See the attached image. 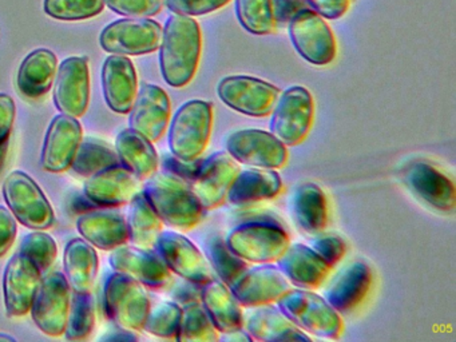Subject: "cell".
<instances>
[{"instance_id": "cell-2", "label": "cell", "mask_w": 456, "mask_h": 342, "mask_svg": "<svg viewBox=\"0 0 456 342\" xmlns=\"http://www.w3.org/2000/svg\"><path fill=\"white\" fill-rule=\"evenodd\" d=\"M142 192L162 222L173 229L188 232L202 221L204 208L188 182L169 171L153 174Z\"/></svg>"}, {"instance_id": "cell-34", "label": "cell", "mask_w": 456, "mask_h": 342, "mask_svg": "<svg viewBox=\"0 0 456 342\" xmlns=\"http://www.w3.org/2000/svg\"><path fill=\"white\" fill-rule=\"evenodd\" d=\"M292 210L298 226L309 234H319L327 226V198L317 184L308 182L295 190Z\"/></svg>"}, {"instance_id": "cell-35", "label": "cell", "mask_w": 456, "mask_h": 342, "mask_svg": "<svg viewBox=\"0 0 456 342\" xmlns=\"http://www.w3.org/2000/svg\"><path fill=\"white\" fill-rule=\"evenodd\" d=\"M164 222L154 210L143 192H138L130 200L129 240L133 245L142 248H153L156 246L159 235L161 234Z\"/></svg>"}, {"instance_id": "cell-13", "label": "cell", "mask_w": 456, "mask_h": 342, "mask_svg": "<svg viewBox=\"0 0 456 342\" xmlns=\"http://www.w3.org/2000/svg\"><path fill=\"white\" fill-rule=\"evenodd\" d=\"M239 171V165L228 151L215 152L200 162L189 186L204 211L215 210L225 202Z\"/></svg>"}, {"instance_id": "cell-42", "label": "cell", "mask_w": 456, "mask_h": 342, "mask_svg": "<svg viewBox=\"0 0 456 342\" xmlns=\"http://www.w3.org/2000/svg\"><path fill=\"white\" fill-rule=\"evenodd\" d=\"M183 307L177 302H159L153 309L149 310L142 330L161 338H175L180 326Z\"/></svg>"}, {"instance_id": "cell-33", "label": "cell", "mask_w": 456, "mask_h": 342, "mask_svg": "<svg viewBox=\"0 0 456 342\" xmlns=\"http://www.w3.org/2000/svg\"><path fill=\"white\" fill-rule=\"evenodd\" d=\"M63 264L66 280L74 291L85 293L92 290L97 278L100 259L97 251L87 240L81 238L71 240L66 246Z\"/></svg>"}, {"instance_id": "cell-53", "label": "cell", "mask_w": 456, "mask_h": 342, "mask_svg": "<svg viewBox=\"0 0 456 342\" xmlns=\"http://www.w3.org/2000/svg\"><path fill=\"white\" fill-rule=\"evenodd\" d=\"M102 339H137V337L133 336L132 331L130 330H125V329H122L121 333L114 334V336H105Z\"/></svg>"}, {"instance_id": "cell-24", "label": "cell", "mask_w": 456, "mask_h": 342, "mask_svg": "<svg viewBox=\"0 0 456 342\" xmlns=\"http://www.w3.org/2000/svg\"><path fill=\"white\" fill-rule=\"evenodd\" d=\"M102 90L106 104L117 114H129L138 93L134 64L125 55H110L102 66Z\"/></svg>"}, {"instance_id": "cell-26", "label": "cell", "mask_w": 456, "mask_h": 342, "mask_svg": "<svg viewBox=\"0 0 456 342\" xmlns=\"http://www.w3.org/2000/svg\"><path fill=\"white\" fill-rule=\"evenodd\" d=\"M244 329L257 341H311L280 307L271 304L255 306L244 313Z\"/></svg>"}, {"instance_id": "cell-9", "label": "cell", "mask_w": 456, "mask_h": 342, "mask_svg": "<svg viewBox=\"0 0 456 342\" xmlns=\"http://www.w3.org/2000/svg\"><path fill=\"white\" fill-rule=\"evenodd\" d=\"M162 27L149 18L119 19L100 35L101 47L114 55H145L159 50Z\"/></svg>"}, {"instance_id": "cell-7", "label": "cell", "mask_w": 456, "mask_h": 342, "mask_svg": "<svg viewBox=\"0 0 456 342\" xmlns=\"http://www.w3.org/2000/svg\"><path fill=\"white\" fill-rule=\"evenodd\" d=\"M105 306L109 318L119 328L141 331L151 310V299L143 285L116 272L106 281Z\"/></svg>"}, {"instance_id": "cell-16", "label": "cell", "mask_w": 456, "mask_h": 342, "mask_svg": "<svg viewBox=\"0 0 456 342\" xmlns=\"http://www.w3.org/2000/svg\"><path fill=\"white\" fill-rule=\"evenodd\" d=\"M54 103L62 114L81 118L90 103L89 59L71 56L58 69L55 79Z\"/></svg>"}, {"instance_id": "cell-39", "label": "cell", "mask_w": 456, "mask_h": 342, "mask_svg": "<svg viewBox=\"0 0 456 342\" xmlns=\"http://www.w3.org/2000/svg\"><path fill=\"white\" fill-rule=\"evenodd\" d=\"M95 328V302L90 291H74L66 322L65 336L69 341L89 338Z\"/></svg>"}, {"instance_id": "cell-28", "label": "cell", "mask_w": 456, "mask_h": 342, "mask_svg": "<svg viewBox=\"0 0 456 342\" xmlns=\"http://www.w3.org/2000/svg\"><path fill=\"white\" fill-rule=\"evenodd\" d=\"M201 304L221 333L244 328V310L232 289L217 278L201 286Z\"/></svg>"}, {"instance_id": "cell-15", "label": "cell", "mask_w": 456, "mask_h": 342, "mask_svg": "<svg viewBox=\"0 0 456 342\" xmlns=\"http://www.w3.org/2000/svg\"><path fill=\"white\" fill-rule=\"evenodd\" d=\"M154 248L170 272L183 280L197 285H204L212 280L209 261L185 235L175 232H161Z\"/></svg>"}, {"instance_id": "cell-52", "label": "cell", "mask_w": 456, "mask_h": 342, "mask_svg": "<svg viewBox=\"0 0 456 342\" xmlns=\"http://www.w3.org/2000/svg\"><path fill=\"white\" fill-rule=\"evenodd\" d=\"M220 339H223V341L232 342L253 341L252 337H250V334L248 333L244 328L237 329V330L233 331H226V333H223Z\"/></svg>"}, {"instance_id": "cell-4", "label": "cell", "mask_w": 456, "mask_h": 342, "mask_svg": "<svg viewBox=\"0 0 456 342\" xmlns=\"http://www.w3.org/2000/svg\"><path fill=\"white\" fill-rule=\"evenodd\" d=\"M277 304L303 331L327 339L338 338L343 333L340 313L327 299L308 289H289Z\"/></svg>"}, {"instance_id": "cell-55", "label": "cell", "mask_w": 456, "mask_h": 342, "mask_svg": "<svg viewBox=\"0 0 456 342\" xmlns=\"http://www.w3.org/2000/svg\"><path fill=\"white\" fill-rule=\"evenodd\" d=\"M0 341H17V339L12 336H9V334L0 333Z\"/></svg>"}, {"instance_id": "cell-48", "label": "cell", "mask_w": 456, "mask_h": 342, "mask_svg": "<svg viewBox=\"0 0 456 342\" xmlns=\"http://www.w3.org/2000/svg\"><path fill=\"white\" fill-rule=\"evenodd\" d=\"M15 114L17 107L14 99L9 94L0 93V143L10 139L14 127Z\"/></svg>"}, {"instance_id": "cell-14", "label": "cell", "mask_w": 456, "mask_h": 342, "mask_svg": "<svg viewBox=\"0 0 456 342\" xmlns=\"http://www.w3.org/2000/svg\"><path fill=\"white\" fill-rule=\"evenodd\" d=\"M226 149L236 162L261 168H281L288 160L287 146L272 133L245 128L232 134Z\"/></svg>"}, {"instance_id": "cell-11", "label": "cell", "mask_w": 456, "mask_h": 342, "mask_svg": "<svg viewBox=\"0 0 456 342\" xmlns=\"http://www.w3.org/2000/svg\"><path fill=\"white\" fill-rule=\"evenodd\" d=\"M217 94L231 109L249 117L261 118L272 114L281 91L258 77L232 75L218 83Z\"/></svg>"}, {"instance_id": "cell-49", "label": "cell", "mask_w": 456, "mask_h": 342, "mask_svg": "<svg viewBox=\"0 0 456 342\" xmlns=\"http://www.w3.org/2000/svg\"><path fill=\"white\" fill-rule=\"evenodd\" d=\"M309 8L324 19H338L348 11L351 0H305Z\"/></svg>"}, {"instance_id": "cell-8", "label": "cell", "mask_w": 456, "mask_h": 342, "mask_svg": "<svg viewBox=\"0 0 456 342\" xmlns=\"http://www.w3.org/2000/svg\"><path fill=\"white\" fill-rule=\"evenodd\" d=\"M314 96L301 86L280 94L272 111L271 133L285 146L301 143L314 123Z\"/></svg>"}, {"instance_id": "cell-47", "label": "cell", "mask_w": 456, "mask_h": 342, "mask_svg": "<svg viewBox=\"0 0 456 342\" xmlns=\"http://www.w3.org/2000/svg\"><path fill=\"white\" fill-rule=\"evenodd\" d=\"M17 238V222L12 211L0 206V256H6Z\"/></svg>"}, {"instance_id": "cell-41", "label": "cell", "mask_w": 456, "mask_h": 342, "mask_svg": "<svg viewBox=\"0 0 456 342\" xmlns=\"http://www.w3.org/2000/svg\"><path fill=\"white\" fill-rule=\"evenodd\" d=\"M105 8L103 0H45L44 10L58 20H86L100 15Z\"/></svg>"}, {"instance_id": "cell-18", "label": "cell", "mask_w": 456, "mask_h": 342, "mask_svg": "<svg viewBox=\"0 0 456 342\" xmlns=\"http://www.w3.org/2000/svg\"><path fill=\"white\" fill-rule=\"evenodd\" d=\"M111 267L116 272L140 282L151 289H165L172 282L169 267L159 254L138 246H118L110 254Z\"/></svg>"}, {"instance_id": "cell-23", "label": "cell", "mask_w": 456, "mask_h": 342, "mask_svg": "<svg viewBox=\"0 0 456 342\" xmlns=\"http://www.w3.org/2000/svg\"><path fill=\"white\" fill-rule=\"evenodd\" d=\"M405 186L424 202L437 210L450 213L455 208L456 192L452 181L431 163H411L403 174Z\"/></svg>"}, {"instance_id": "cell-45", "label": "cell", "mask_w": 456, "mask_h": 342, "mask_svg": "<svg viewBox=\"0 0 456 342\" xmlns=\"http://www.w3.org/2000/svg\"><path fill=\"white\" fill-rule=\"evenodd\" d=\"M231 0H165L173 13L186 16H201L215 12L229 4Z\"/></svg>"}, {"instance_id": "cell-20", "label": "cell", "mask_w": 456, "mask_h": 342, "mask_svg": "<svg viewBox=\"0 0 456 342\" xmlns=\"http://www.w3.org/2000/svg\"><path fill=\"white\" fill-rule=\"evenodd\" d=\"M172 103L164 88L143 85L130 110L129 126L151 142L162 138L169 125Z\"/></svg>"}, {"instance_id": "cell-22", "label": "cell", "mask_w": 456, "mask_h": 342, "mask_svg": "<svg viewBox=\"0 0 456 342\" xmlns=\"http://www.w3.org/2000/svg\"><path fill=\"white\" fill-rule=\"evenodd\" d=\"M81 123L69 115H57L50 123L42 149L41 163L50 173H63L73 162L82 141Z\"/></svg>"}, {"instance_id": "cell-40", "label": "cell", "mask_w": 456, "mask_h": 342, "mask_svg": "<svg viewBox=\"0 0 456 342\" xmlns=\"http://www.w3.org/2000/svg\"><path fill=\"white\" fill-rule=\"evenodd\" d=\"M205 248H207L210 266L216 270L220 280L229 288L248 269V262L236 256L226 245L223 237L215 235V237L209 238Z\"/></svg>"}, {"instance_id": "cell-19", "label": "cell", "mask_w": 456, "mask_h": 342, "mask_svg": "<svg viewBox=\"0 0 456 342\" xmlns=\"http://www.w3.org/2000/svg\"><path fill=\"white\" fill-rule=\"evenodd\" d=\"M141 191V179L122 163L103 168L87 176L84 192L95 206H122L129 203Z\"/></svg>"}, {"instance_id": "cell-10", "label": "cell", "mask_w": 456, "mask_h": 342, "mask_svg": "<svg viewBox=\"0 0 456 342\" xmlns=\"http://www.w3.org/2000/svg\"><path fill=\"white\" fill-rule=\"evenodd\" d=\"M293 47L309 63L327 66L338 53L335 35L330 24L311 8L300 11L288 23Z\"/></svg>"}, {"instance_id": "cell-17", "label": "cell", "mask_w": 456, "mask_h": 342, "mask_svg": "<svg viewBox=\"0 0 456 342\" xmlns=\"http://www.w3.org/2000/svg\"><path fill=\"white\" fill-rule=\"evenodd\" d=\"M242 306L255 307L277 302L290 288L279 267L271 264L248 267L231 286Z\"/></svg>"}, {"instance_id": "cell-32", "label": "cell", "mask_w": 456, "mask_h": 342, "mask_svg": "<svg viewBox=\"0 0 456 342\" xmlns=\"http://www.w3.org/2000/svg\"><path fill=\"white\" fill-rule=\"evenodd\" d=\"M116 149L119 162L141 181L151 178L159 170V154L153 142L133 128L119 133L116 139Z\"/></svg>"}, {"instance_id": "cell-29", "label": "cell", "mask_w": 456, "mask_h": 342, "mask_svg": "<svg viewBox=\"0 0 456 342\" xmlns=\"http://www.w3.org/2000/svg\"><path fill=\"white\" fill-rule=\"evenodd\" d=\"M85 240L101 250H114L129 240L126 219L116 211H87L77 221Z\"/></svg>"}, {"instance_id": "cell-46", "label": "cell", "mask_w": 456, "mask_h": 342, "mask_svg": "<svg viewBox=\"0 0 456 342\" xmlns=\"http://www.w3.org/2000/svg\"><path fill=\"white\" fill-rule=\"evenodd\" d=\"M311 248L330 266H335L346 256V246L338 235H319L311 242Z\"/></svg>"}, {"instance_id": "cell-37", "label": "cell", "mask_w": 456, "mask_h": 342, "mask_svg": "<svg viewBox=\"0 0 456 342\" xmlns=\"http://www.w3.org/2000/svg\"><path fill=\"white\" fill-rule=\"evenodd\" d=\"M118 163H121L118 154L109 144L94 138H87L79 143L70 167L79 175L90 176Z\"/></svg>"}, {"instance_id": "cell-5", "label": "cell", "mask_w": 456, "mask_h": 342, "mask_svg": "<svg viewBox=\"0 0 456 342\" xmlns=\"http://www.w3.org/2000/svg\"><path fill=\"white\" fill-rule=\"evenodd\" d=\"M225 242L236 256L253 264H272L290 245L289 235L281 224L264 219L234 227Z\"/></svg>"}, {"instance_id": "cell-25", "label": "cell", "mask_w": 456, "mask_h": 342, "mask_svg": "<svg viewBox=\"0 0 456 342\" xmlns=\"http://www.w3.org/2000/svg\"><path fill=\"white\" fill-rule=\"evenodd\" d=\"M277 267L288 281L301 289H317L322 285L333 266L324 261L311 246L295 243L288 246L277 259Z\"/></svg>"}, {"instance_id": "cell-51", "label": "cell", "mask_w": 456, "mask_h": 342, "mask_svg": "<svg viewBox=\"0 0 456 342\" xmlns=\"http://www.w3.org/2000/svg\"><path fill=\"white\" fill-rule=\"evenodd\" d=\"M201 286L186 281L175 289V298L178 305H188L191 302L201 301Z\"/></svg>"}, {"instance_id": "cell-50", "label": "cell", "mask_w": 456, "mask_h": 342, "mask_svg": "<svg viewBox=\"0 0 456 342\" xmlns=\"http://www.w3.org/2000/svg\"><path fill=\"white\" fill-rule=\"evenodd\" d=\"M309 8L305 0H273L274 16L277 24L289 23L293 16Z\"/></svg>"}, {"instance_id": "cell-54", "label": "cell", "mask_w": 456, "mask_h": 342, "mask_svg": "<svg viewBox=\"0 0 456 342\" xmlns=\"http://www.w3.org/2000/svg\"><path fill=\"white\" fill-rule=\"evenodd\" d=\"M9 143L10 139L0 143V170L4 168V162H6L7 152H9Z\"/></svg>"}, {"instance_id": "cell-38", "label": "cell", "mask_w": 456, "mask_h": 342, "mask_svg": "<svg viewBox=\"0 0 456 342\" xmlns=\"http://www.w3.org/2000/svg\"><path fill=\"white\" fill-rule=\"evenodd\" d=\"M239 23L250 34L271 35L277 29L273 0H234Z\"/></svg>"}, {"instance_id": "cell-31", "label": "cell", "mask_w": 456, "mask_h": 342, "mask_svg": "<svg viewBox=\"0 0 456 342\" xmlns=\"http://www.w3.org/2000/svg\"><path fill=\"white\" fill-rule=\"evenodd\" d=\"M57 69L58 58L52 50L37 48L31 51L18 71V90L26 98H42L52 88Z\"/></svg>"}, {"instance_id": "cell-43", "label": "cell", "mask_w": 456, "mask_h": 342, "mask_svg": "<svg viewBox=\"0 0 456 342\" xmlns=\"http://www.w3.org/2000/svg\"><path fill=\"white\" fill-rule=\"evenodd\" d=\"M20 253L30 259L44 274L50 270L57 259V242L46 232H31L26 235L25 240L20 243Z\"/></svg>"}, {"instance_id": "cell-21", "label": "cell", "mask_w": 456, "mask_h": 342, "mask_svg": "<svg viewBox=\"0 0 456 342\" xmlns=\"http://www.w3.org/2000/svg\"><path fill=\"white\" fill-rule=\"evenodd\" d=\"M42 281L38 267L20 253L15 254L4 270V305L9 317H23L33 304Z\"/></svg>"}, {"instance_id": "cell-3", "label": "cell", "mask_w": 456, "mask_h": 342, "mask_svg": "<svg viewBox=\"0 0 456 342\" xmlns=\"http://www.w3.org/2000/svg\"><path fill=\"white\" fill-rule=\"evenodd\" d=\"M213 125L210 102H186L175 112L169 127V149L173 157L183 162L199 159L209 143Z\"/></svg>"}, {"instance_id": "cell-44", "label": "cell", "mask_w": 456, "mask_h": 342, "mask_svg": "<svg viewBox=\"0 0 456 342\" xmlns=\"http://www.w3.org/2000/svg\"><path fill=\"white\" fill-rule=\"evenodd\" d=\"M105 4L119 15L129 18H151L161 12L164 0H103Z\"/></svg>"}, {"instance_id": "cell-36", "label": "cell", "mask_w": 456, "mask_h": 342, "mask_svg": "<svg viewBox=\"0 0 456 342\" xmlns=\"http://www.w3.org/2000/svg\"><path fill=\"white\" fill-rule=\"evenodd\" d=\"M178 326L177 341L213 342L217 341V329L210 320L201 301L183 305Z\"/></svg>"}, {"instance_id": "cell-30", "label": "cell", "mask_w": 456, "mask_h": 342, "mask_svg": "<svg viewBox=\"0 0 456 342\" xmlns=\"http://www.w3.org/2000/svg\"><path fill=\"white\" fill-rule=\"evenodd\" d=\"M281 190V176L273 168H247L237 174L226 195V200L232 205H250L272 200Z\"/></svg>"}, {"instance_id": "cell-1", "label": "cell", "mask_w": 456, "mask_h": 342, "mask_svg": "<svg viewBox=\"0 0 456 342\" xmlns=\"http://www.w3.org/2000/svg\"><path fill=\"white\" fill-rule=\"evenodd\" d=\"M202 51V32L193 16L172 13L162 29L159 67L165 82L181 88L193 80Z\"/></svg>"}, {"instance_id": "cell-27", "label": "cell", "mask_w": 456, "mask_h": 342, "mask_svg": "<svg viewBox=\"0 0 456 342\" xmlns=\"http://www.w3.org/2000/svg\"><path fill=\"white\" fill-rule=\"evenodd\" d=\"M370 285L372 270L364 262L354 261L333 280L325 291V299L338 313H349L364 301Z\"/></svg>"}, {"instance_id": "cell-12", "label": "cell", "mask_w": 456, "mask_h": 342, "mask_svg": "<svg viewBox=\"0 0 456 342\" xmlns=\"http://www.w3.org/2000/svg\"><path fill=\"white\" fill-rule=\"evenodd\" d=\"M71 304V288L62 273L46 275L39 283L31 304V317L47 336L65 333Z\"/></svg>"}, {"instance_id": "cell-6", "label": "cell", "mask_w": 456, "mask_h": 342, "mask_svg": "<svg viewBox=\"0 0 456 342\" xmlns=\"http://www.w3.org/2000/svg\"><path fill=\"white\" fill-rule=\"evenodd\" d=\"M4 197L15 218L30 229L46 230L55 216L49 200L36 181L23 171H12L4 182Z\"/></svg>"}]
</instances>
